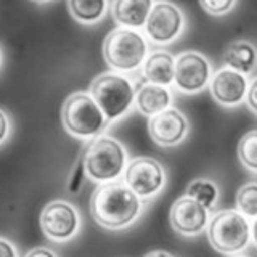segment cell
I'll return each mask as SVG.
<instances>
[{"label":"cell","mask_w":257,"mask_h":257,"mask_svg":"<svg viewBox=\"0 0 257 257\" xmlns=\"http://www.w3.org/2000/svg\"><path fill=\"white\" fill-rule=\"evenodd\" d=\"M142 198L127 187L125 182L100 185L90 198V212L95 222L108 230H122L140 217Z\"/></svg>","instance_id":"1"},{"label":"cell","mask_w":257,"mask_h":257,"mask_svg":"<svg viewBox=\"0 0 257 257\" xmlns=\"http://www.w3.org/2000/svg\"><path fill=\"white\" fill-rule=\"evenodd\" d=\"M85 175L93 182L108 183L117 180L127 167V150L111 135H96L82 153Z\"/></svg>","instance_id":"2"},{"label":"cell","mask_w":257,"mask_h":257,"mask_svg":"<svg viewBox=\"0 0 257 257\" xmlns=\"http://www.w3.org/2000/svg\"><path fill=\"white\" fill-rule=\"evenodd\" d=\"M92 98L98 104L109 122L122 119L135 103V87L132 80L116 71L103 72L90 84Z\"/></svg>","instance_id":"3"},{"label":"cell","mask_w":257,"mask_h":257,"mask_svg":"<svg viewBox=\"0 0 257 257\" xmlns=\"http://www.w3.org/2000/svg\"><path fill=\"white\" fill-rule=\"evenodd\" d=\"M61 122L66 132L76 139H93L104 132L109 120L90 93L76 92L63 103Z\"/></svg>","instance_id":"4"},{"label":"cell","mask_w":257,"mask_h":257,"mask_svg":"<svg viewBox=\"0 0 257 257\" xmlns=\"http://www.w3.org/2000/svg\"><path fill=\"white\" fill-rule=\"evenodd\" d=\"M207 239L220 254H239L251 243V223L238 209L215 212L207 223Z\"/></svg>","instance_id":"5"},{"label":"cell","mask_w":257,"mask_h":257,"mask_svg":"<svg viewBox=\"0 0 257 257\" xmlns=\"http://www.w3.org/2000/svg\"><path fill=\"white\" fill-rule=\"evenodd\" d=\"M147 56V40L137 29L116 28L103 42V58L116 72L139 69Z\"/></svg>","instance_id":"6"},{"label":"cell","mask_w":257,"mask_h":257,"mask_svg":"<svg viewBox=\"0 0 257 257\" xmlns=\"http://www.w3.org/2000/svg\"><path fill=\"white\" fill-rule=\"evenodd\" d=\"M183 28V12L169 0H156L145 23V32L156 45L172 44L182 36Z\"/></svg>","instance_id":"7"},{"label":"cell","mask_w":257,"mask_h":257,"mask_svg":"<svg viewBox=\"0 0 257 257\" xmlns=\"http://www.w3.org/2000/svg\"><path fill=\"white\" fill-rule=\"evenodd\" d=\"M212 79V64L203 53L187 50L175 58L174 84L182 93H199L209 87Z\"/></svg>","instance_id":"8"},{"label":"cell","mask_w":257,"mask_h":257,"mask_svg":"<svg viewBox=\"0 0 257 257\" xmlns=\"http://www.w3.org/2000/svg\"><path fill=\"white\" fill-rule=\"evenodd\" d=\"M124 182L139 198H151L166 187V171L155 158H135L125 167Z\"/></svg>","instance_id":"9"},{"label":"cell","mask_w":257,"mask_h":257,"mask_svg":"<svg viewBox=\"0 0 257 257\" xmlns=\"http://www.w3.org/2000/svg\"><path fill=\"white\" fill-rule=\"evenodd\" d=\"M80 227V215L79 211L68 201L56 199L48 203L40 214V228L44 235L56 241L63 243L76 236Z\"/></svg>","instance_id":"10"},{"label":"cell","mask_w":257,"mask_h":257,"mask_svg":"<svg viewBox=\"0 0 257 257\" xmlns=\"http://www.w3.org/2000/svg\"><path fill=\"white\" fill-rule=\"evenodd\" d=\"M190 132L188 119L182 111L167 108L148 120V134L151 140L159 147L171 148L180 145Z\"/></svg>","instance_id":"11"},{"label":"cell","mask_w":257,"mask_h":257,"mask_svg":"<svg viewBox=\"0 0 257 257\" xmlns=\"http://www.w3.org/2000/svg\"><path fill=\"white\" fill-rule=\"evenodd\" d=\"M209 209L190 196H180L174 201L169 212V222L174 231L183 236H196L207 228Z\"/></svg>","instance_id":"12"},{"label":"cell","mask_w":257,"mask_h":257,"mask_svg":"<svg viewBox=\"0 0 257 257\" xmlns=\"http://www.w3.org/2000/svg\"><path fill=\"white\" fill-rule=\"evenodd\" d=\"M247 77L230 68H220L212 74L209 90L215 103L225 108H235L244 103L247 95Z\"/></svg>","instance_id":"13"},{"label":"cell","mask_w":257,"mask_h":257,"mask_svg":"<svg viewBox=\"0 0 257 257\" xmlns=\"http://www.w3.org/2000/svg\"><path fill=\"white\" fill-rule=\"evenodd\" d=\"M155 0H112L111 13L119 26L139 29L145 26Z\"/></svg>","instance_id":"14"},{"label":"cell","mask_w":257,"mask_h":257,"mask_svg":"<svg viewBox=\"0 0 257 257\" xmlns=\"http://www.w3.org/2000/svg\"><path fill=\"white\" fill-rule=\"evenodd\" d=\"M142 74L150 84L169 87L174 84L175 58L166 50H156L150 53L142 64Z\"/></svg>","instance_id":"15"},{"label":"cell","mask_w":257,"mask_h":257,"mask_svg":"<svg viewBox=\"0 0 257 257\" xmlns=\"http://www.w3.org/2000/svg\"><path fill=\"white\" fill-rule=\"evenodd\" d=\"M222 63L225 68L251 76L257 69V47L249 40H235L225 47Z\"/></svg>","instance_id":"16"},{"label":"cell","mask_w":257,"mask_h":257,"mask_svg":"<svg viewBox=\"0 0 257 257\" xmlns=\"http://www.w3.org/2000/svg\"><path fill=\"white\" fill-rule=\"evenodd\" d=\"M135 104L143 116H155L161 111L171 108L172 104V93L169 87L156 85V84H143L137 88L135 93Z\"/></svg>","instance_id":"17"},{"label":"cell","mask_w":257,"mask_h":257,"mask_svg":"<svg viewBox=\"0 0 257 257\" xmlns=\"http://www.w3.org/2000/svg\"><path fill=\"white\" fill-rule=\"evenodd\" d=\"M68 10L76 21L93 24L106 15V0H68Z\"/></svg>","instance_id":"18"},{"label":"cell","mask_w":257,"mask_h":257,"mask_svg":"<svg viewBox=\"0 0 257 257\" xmlns=\"http://www.w3.org/2000/svg\"><path fill=\"white\" fill-rule=\"evenodd\" d=\"M219 187L211 179H195L190 182L185 195L198 201L206 209H212L219 201Z\"/></svg>","instance_id":"19"},{"label":"cell","mask_w":257,"mask_h":257,"mask_svg":"<svg viewBox=\"0 0 257 257\" xmlns=\"http://www.w3.org/2000/svg\"><path fill=\"white\" fill-rule=\"evenodd\" d=\"M238 159L247 171L257 174V128L246 132L238 142Z\"/></svg>","instance_id":"20"},{"label":"cell","mask_w":257,"mask_h":257,"mask_svg":"<svg viewBox=\"0 0 257 257\" xmlns=\"http://www.w3.org/2000/svg\"><path fill=\"white\" fill-rule=\"evenodd\" d=\"M236 207L244 217H257V182L244 183L236 193Z\"/></svg>","instance_id":"21"},{"label":"cell","mask_w":257,"mask_h":257,"mask_svg":"<svg viewBox=\"0 0 257 257\" xmlns=\"http://www.w3.org/2000/svg\"><path fill=\"white\" fill-rule=\"evenodd\" d=\"M199 7L212 16H223L230 13L236 5V0H198Z\"/></svg>","instance_id":"22"},{"label":"cell","mask_w":257,"mask_h":257,"mask_svg":"<svg viewBox=\"0 0 257 257\" xmlns=\"http://www.w3.org/2000/svg\"><path fill=\"white\" fill-rule=\"evenodd\" d=\"M85 169H84V163H82V158L77 159V164L72 169V172L69 175V180H68V190L69 193H76L80 190L82 187V182L85 179Z\"/></svg>","instance_id":"23"},{"label":"cell","mask_w":257,"mask_h":257,"mask_svg":"<svg viewBox=\"0 0 257 257\" xmlns=\"http://www.w3.org/2000/svg\"><path fill=\"white\" fill-rule=\"evenodd\" d=\"M246 104H247V108L257 116V76L251 80V84L247 87Z\"/></svg>","instance_id":"24"},{"label":"cell","mask_w":257,"mask_h":257,"mask_svg":"<svg viewBox=\"0 0 257 257\" xmlns=\"http://www.w3.org/2000/svg\"><path fill=\"white\" fill-rule=\"evenodd\" d=\"M12 131V122H10V117H8L7 112L0 108V143H4L8 135H10Z\"/></svg>","instance_id":"25"},{"label":"cell","mask_w":257,"mask_h":257,"mask_svg":"<svg viewBox=\"0 0 257 257\" xmlns=\"http://www.w3.org/2000/svg\"><path fill=\"white\" fill-rule=\"evenodd\" d=\"M0 257H18L13 243L5 238H0Z\"/></svg>","instance_id":"26"},{"label":"cell","mask_w":257,"mask_h":257,"mask_svg":"<svg viewBox=\"0 0 257 257\" xmlns=\"http://www.w3.org/2000/svg\"><path fill=\"white\" fill-rule=\"evenodd\" d=\"M24 257H56V254L52 249H47V247H34Z\"/></svg>","instance_id":"27"},{"label":"cell","mask_w":257,"mask_h":257,"mask_svg":"<svg viewBox=\"0 0 257 257\" xmlns=\"http://www.w3.org/2000/svg\"><path fill=\"white\" fill-rule=\"evenodd\" d=\"M145 257H174V255L166 252V251H151V252H148Z\"/></svg>","instance_id":"28"},{"label":"cell","mask_w":257,"mask_h":257,"mask_svg":"<svg viewBox=\"0 0 257 257\" xmlns=\"http://www.w3.org/2000/svg\"><path fill=\"white\" fill-rule=\"evenodd\" d=\"M251 238L254 239V243L257 246V217H255V220H254L252 227H251Z\"/></svg>","instance_id":"29"},{"label":"cell","mask_w":257,"mask_h":257,"mask_svg":"<svg viewBox=\"0 0 257 257\" xmlns=\"http://www.w3.org/2000/svg\"><path fill=\"white\" fill-rule=\"evenodd\" d=\"M231 257H249V255H244V254H233Z\"/></svg>","instance_id":"30"},{"label":"cell","mask_w":257,"mask_h":257,"mask_svg":"<svg viewBox=\"0 0 257 257\" xmlns=\"http://www.w3.org/2000/svg\"><path fill=\"white\" fill-rule=\"evenodd\" d=\"M32 2H47V0H32Z\"/></svg>","instance_id":"31"},{"label":"cell","mask_w":257,"mask_h":257,"mask_svg":"<svg viewBox=\"0 0 257 257\" xmlns=\"http://www.w3.org/2000/svg\"><path fill=\"white\" fill-rule=\"evenodd\" d=\"M0 64H2V50H0Z\"/></svg>","instance_id":"32"}]
</instances>
